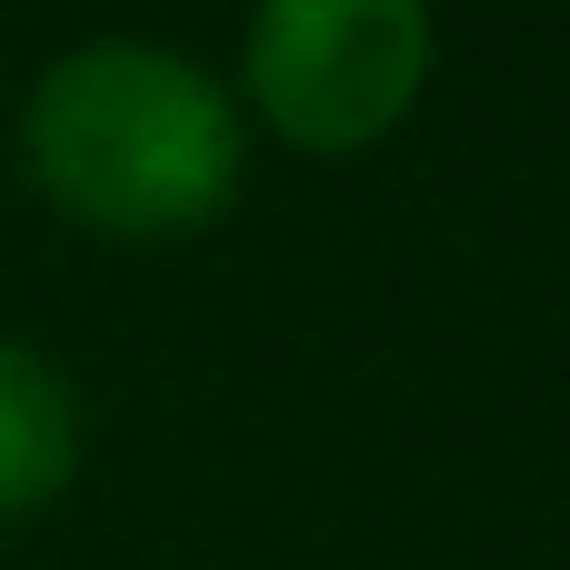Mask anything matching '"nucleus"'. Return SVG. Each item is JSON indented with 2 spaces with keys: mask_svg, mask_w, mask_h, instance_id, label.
Masks as SVG:
<instances>
[{
  "mask_svg": "<svg viewBox=\"0 0 570 570\" xmlns=\"http://www.w3.org/2000/svg\"><path fill=\"white\" fill-rule=\"evenodd\" d=\"M10 160L50 220L110 250H170L240 210L250 190V120L230 70L150 30H90L50 50L20 90Z\"/></svg>",
  "mask_w": 570,
  "mask_h": 570,
  "instance_id": "nucleus-1",
  "label": "nucleus"
},
{
  "mask_svg": "<svg viewBox=\"0 0 570 570\" xmlns=\"http://www.w3.org/2000/svg\"><path fill=\"white\" fill-rule=\"evenodd\" d=\"M441 80V20L421 0H271L240 20L230 100L291 160H371Z\"/></svg>",
  "mask_w": 570,
  "mask_h": 570,
  "instance_id": "nucleus-2",
  "label": "nucleus"
},
{
  "mask_svg": "<svg viewBox=\"0 0 570 570\" xmlns=\"http://www.w3.org/2000/svg\"><path fill=\"white\" fill-rule=\"evenodd\" d=\"M90 461V411H80V381L40 351V341H10L0 331V521H40L70 501Z\"/></svg>",
  "mask_w": 570,
  "mask_h": 570,
  "instance_id": "nucleus-3",
  "label": "nucleus"
}]
</instances>
